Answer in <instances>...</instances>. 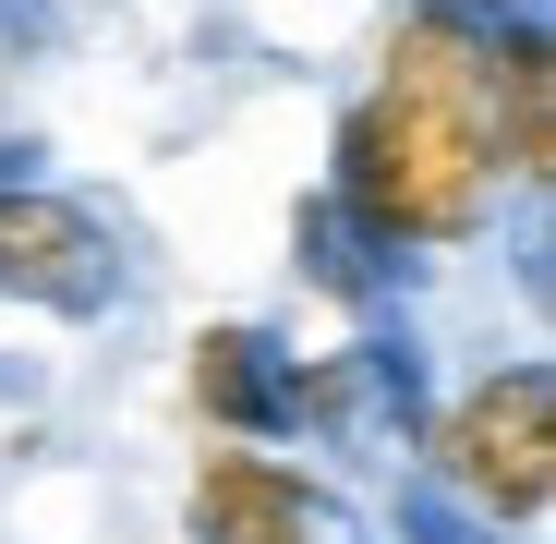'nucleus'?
I'll use <instances>...</instances> for the list:
<instances>
[{"label": "nucleus", "instance_id": "nucleus-1", "mask_svg": "<svg viewBox=\"0 0 556 544\" xmlns=\"http://www.w3.org/2000/svg\"><path fill=\"white\" fill-rule=\"evenodd\" d=\"M496 194V146H484V25H459L447 0L388 37L376 98L339 122V181L327 218H351L376 254L400 242H459Z\"/></svg>", "mask_w": 556, "mask_h": 544}, {"label": "nucleus", "instance_id": "nucleus-2", "mask_svg": "<svg viewBox=\"0 0 556 544\" xmlns=\"http://www.w3.org/2000/svg\"><path fill=\"white\" fill-rule=\"evenodd\" d=\"M435 472L472 520H544V496H556V376L544 363L472 376L435 423Z\"/></svg>", "mask_w": 556, "mask_h": 544}, {"label": "nucleus", "instance_id": "nucleus-3", "mask_svg": "<svg viewBox=\"0 0 556 544\" xmlns=\"http://www.w3.org/2000/svg\"><path fill=\"white\" fill-rule=\"evenodd\" d=\"M0 291L49 303V315H98L122 291V254L110 230L85 218L73 194H37V181H0Z\"/></svg>", "mask_w": 556, "mask_h": 544}, {"label": "nucleus", "instance_id": "nucleus-4", "mask_svg": "<svg viewBox=\"0 0 556 544\" xmlns=\"http://www.w3.org/2000/svg\"><path fill=\"white\" fill-rule=\"evenodd\" d=\"M194 544H351V508L254 447H218L194 472Z\"/></svg>", "mask_w": 556, "mask_h": 544}, {"label": "nucleus", "instance_id": "nucleus-5", "mask_svg": "<svg viewBox=\"0 0 556 544\" xmlns=\"http://www.w3.org/2000/svg\"><path fill=\"white\" fill-rule=\"evenodd\" d=\"M484 146H496L508 181L544 194V169H556V49H544V25H484Z\"/></svg>", "mask_w": 556, "mask_h": 544}, {"label": "nucleus", "instance_id": "nucleus-6", "mask_svg": "<svg viewBox=\"0 0 556 544\" xmlns=\"http://www.w3.org/2000/svg\"><path fill=\"white\" fill-rule=\"evenodd\" d=\"M194 400L218 412V423H242V435H266V423H291V376L266 363V339H206V363H194Z\"/></svg>", "mask_w": 556, "mask_h": 544}, {"label": "nucleus", "instance_id": "nucleus-7", "mask_svg": "<svg viewBox=\"0 0 556 544\" xmlns=\"http://www.w3.org/2000/svg\"><path fill=\"white\" fill-rule=\"evenodd\" d=\"M484 532H496V520H484ZM484 532H472V520H447V508H412V544H484Z\"/></svg>", "mask_w": 556, "mask_h": 544}]
</instances>
